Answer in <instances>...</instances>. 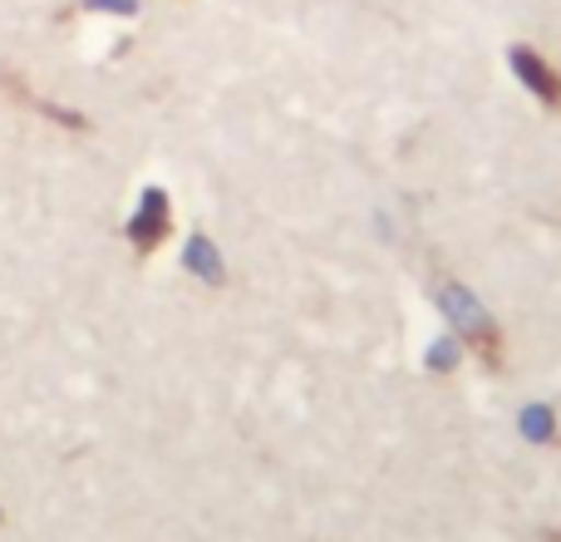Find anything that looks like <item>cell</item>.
Returning <instances> with one entry per match:
<instances>
[{
	"label": "cell",
	"instance_id": "7",
	"mask_svg": "<svg viewBox=\"0 0 561 542\" xmlns=\"http://www.w3.org/2000/svg\"><path fill=\"white\" fill-rule=\"evenodd\" d=\"M84 10H104V15H134L138 0H84Z\"/></svg>",
	"mask_w": 561,
	"mask_h": 542
},
{
	"label": "cell",
	"instance_id": "4",
	"mask_svg": "<svg viewBox=\"0 0 561 542\" xmlns=\"http://www.w3.org/2000/svg\"><path fill=\"white\" fill-rule=\"evenodd\" d=\"M187 271H193L197 281H207V286H222L227 281V267H222V252H217L213 242H207V237H193V242H187Z\"/></svg>",
	"mask_w": 561,
	"mask_h": 542
},
{
	"label": "cell",
	"instance_id": "5",
	"mask_svg": "<svg viewBox=\"0 0 561 542\" xmlns=\"http://www.w3.org/2000/svg\"><path fill=\"white\" fill-rule=\"evenodd\" d=\"M517 429H523L527 444H557V415H552V405H527L523 419H517Z\"/></svg>",
	"mask_w": 561,
	"mask_h": 542
},
{
	"label": "cell",
	"instance_id": "1",
	"mask_svg": "<svg viewBox=\"0 0 561 542\" xmlns=\"http://www.w3.org/2000/svg\"><path fill=\"white\" fill-rule=\"evenodd\" d=\"M438 310L448 316V326H454V336L463 340L468 350H473L478 360H483L488 370H503V330H497V320L488 316L483 306H478V296L468 286H458V281H448V286H438Z\"/></svg>",
	"mask_w": 561,
	"mask_h": 542
},
{
	"label": "cell",
	"instance_id": "3",
	"mask_svg": "<svg viewBox=\"0 0 561 542\" xmlns=\"http://www.w3.org/2000/svg\"><path fill=\"white\" fill-rule=\"evenodd\" d=\"M168 233H173V203H168L163 188H144L134 217H128V242L138 257H148L168 242Z\"/></svg>",
	"mask_w": 561,
	"mask_h": 542
},
{
	"label": "cell",
	"instance_id": "6",
	"mask_svg": "<svg viewBox=\"0 0 561 542\" xmlns=\"http://www.w3.org/2000/svg\"><path fill=\"white\" fill-rule=\"evenodd\" d=\"M454 360H458V340L454 336H444L434 350H428V370H448Z\"/></svg>",
	"mask_w": 561,
	"mask_h": 542
},
{
	"label": "cell",
	"instance_id": "8",
	"mask_svg": "<svg viewBox=\"0 0 561 542\" xmlns=\"http://www.w3.org/2000/svg\"><path fill=\"white\" fill-rule=\"evenodd\" d=\"M542 542H561V528H552V533H547Z\"/></svg>",
	"mask_w": 561,
	"mask_h": 542
},
{
	"label": "cell",
	"instance_id": "2",
	"mask_svg": "<svg viewBox=\"0 0 561 542\" xmlns=\"http://www.w3.org/2000/svg\"><path fill=\"white\" fill-rule=\"evenodd\" d=\"M507 65H513L517 84H523L527 94L537 99V104L552 109V114H561V69L542 55V49H533V45H513V49H507Z\"/></svg>",
	"mask_w": 561,
	"mask_h": 542
}]
</instances>
